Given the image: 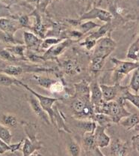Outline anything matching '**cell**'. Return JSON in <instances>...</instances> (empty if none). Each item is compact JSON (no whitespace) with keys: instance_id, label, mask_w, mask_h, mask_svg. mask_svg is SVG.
<instances>
[{"instance_id":"obj_1","label":"cell","mask_w":139,"mask_h":156,"mask_svg":"<svg viewBox=\"0 0 139 156\" xmlns=\"http://www.w3.org/2000/svg\"><path fill=\"white\" fill-rule=\"evenodd\" d=\"M94 113H104L111 117L112 122L118 124L121 119L131 114L125 108V101L118 98L111 101H103L99 106L93 107Z\"/></svg>"},{"instance_id":"obj_2","label":"cell","mask_w":139,"mask_h":156,"mask_svg":"<svg viewBox=\"0 0 139 156\" xmlns=\"http://www.w3.org/2000/svg\"><path fill=\"white\" fill-rule=\"evenodd\" d=\"M111 61L114 64L112 69V82L114 84H120L121 81L130 72L138 68V62L126 61L112 57Z\"/></svg>"},{"instance_id":"obj_3","label":"cell","mask_w":139,"mask_h":156,"mask_svg":"<svg viewBox=\"0 0 139 156\" xmlns=\"http://www.w3.org/2000/svg\"><path fill=\"white\" fill-rule=\"evenodd\" d=\"M17 86H20V87H23L24 89L28 90L32 95H33L34 96L38 99L40 106L42 107V108L44 110V111L46 112V113L48 114V116H49L50 122H51L52 119H53V114H54V107H53V105H55L56 102L62 100V98H57L49 97V96H46V95H41V94L38 93V92H35V90L31 89L27 84L23 83L22 81L19 80H17Z\"/></svg>"},{"instance_id":"obj_4","label":"cell","mask_w":139,"mask_h":156,"mask_svg":"<svg viewBox=\"0 0 139 156\" xmlns=\"http://www.w3.org/2000/svg\"><path fill=\"white\" fill-rule=\"evenodd\" d=\"M113 15L111 12L106 10L100 9V8L93 7V9L89 10L87 12H85L82 16L78 18L80 22L87 20H92L93 19H98L103 22L106 23H111L112 20Z\"/></svg>"},{"instance_id":"obj_5","label":"cell","mask_w":139,"mask_h":156,"mask_svg":"<svg viewBox=\"0 0 139 156\" xmlns=\"http://www.w3.org/2000/svg\"><path fill=\"white\" fill-rule=\"evenodd\" d=\"M76 42V41L72 40V39H64L59 42L57 44L51 47V48L46 50L43 56H41L42 60H56L59 57L61 54L64 53V50L70 47L73 44Z\"/></svg>"},{"instance_id":"obj_6","label":"cell","mask_w":139,"mask_h":156,"mask_svg":"<svg viewBox=\"0 0 139 156\" xmlns=\"http://www.w3.org/2000/svg\"><path fill=\"white\" fill-rule=\"evenodd\" d=\"M103 99L104 101H114L120 96L123 90L126 87H123L120 84H113V85H106L100 84Z\"/></svg>"},{"instance_id":"obj_7","label":"cell","mask_w":139,"mask_h":156,"mask_svg":"<svg viewBox=\"0 0 139 156\" xmlns=\"http://www.w3.org/2000/svg\"><path fill=\"white\" fill-rule=\"evenodd\" d=\"M22 29L17 17L16 18H1L0 19V30L5 35L14 36V34Z\"/></svg>"},{"instance_id":"obj_8","label":"cell","mask_w":139,"mask_h":156,"mask_svg":"<svg viewBox=\"0 0 139 156\" xmlns=\"http://www.w3.org/2000/svg\"><path fill=\"white\" fill-rule=\"evenodd\" d=\"M107 127L101 126L97 124L94 131H93V138H94L95 146L100 148H106L109 146L111 143V137L106 133Z\"/></svg>"},{"instance_id":"obj_9","label":"cell","mask_w":139,"mask_h":156,"mask_svg":"<svg viewBox=\"0 0 139 156\" xmlns=\"http://www.w3.org/2000/svg\"><path fill=\"white\" fill-rule=\"evenodd\" d=\"M28 103L29 104L31 108H32V111L35 113V114L36 115L38 118L40 119L42 122L45 123L46 125H51L50 122V120L48 116L47 113L44 111L42 107L40 106L39 101H38V99L36 98L33 95H29L28 98Z\"/></svg>"},{"instance_id":"obj_10","label":"cell","mask_w":139,"mask_h":156,"mask_svg":"<svg viewBox=\"0 0 139 156\" xmlns=\"http://www.w3.org/2000/svg\"><path fill=\"white\" fill-rule=\"evenodd\" d=\"M75 94L73 97L78 98L86 103H89L90 101V84L85 80L80 81V83L74 84Z\"/></svg>"},{"instance_id":"obj_11","label":"cell","mask_w":139,"mask_h":156,"mask_svg":"<svg viewBox=\"0 0 139 156\" xmlns=\"http://www.w3.org/2000/svg\"><path fill=\"white\" fill-rule=\"evenodd\" d=\"M111 153L114 156H127L129 153L128 143L116 138L110 143Z\"/></svg>"},{"instance_id":"obj_12","label":"cell","mask_w":139,"mask_h":156,"mask_svg":"<svg viewBox=\"0 0 139 156\" xmlns=\"http://www.w3.org/2000/svg\"><path fill=\"white\" fill-rule=\"evenodd\" d=\"M29 16L34 17L35 18V23L33 24L32 27H31L30 29H32L34 31V32H35V35L39 37L40 38H45L46 30L45 29V26L43 25V22H42L41 15L40 14L39 10L38 9L34 10Z\"/></svg>"},{"instance_id":"obj_13","label":"cell","mask_w":139,"mask_h":156,"mask_svg":"<svg viewBox=\"0 0 139 156\" xmlns=\"http://www.w3.org/2000/svg\"><path fill=\"white\" fill-rule=\"evenodd\" d=\"M43 148V144L38 139L29 140L25 138L23 140L22 145V152L23 156H30L32 154L38 152Z\"/></svg>"},{"instance_id":"obj_14","label":"cell","mask_w":139,"mask_h":156,"mask_svg":"<svg viewBox=\"0 0 139 156\" xmlns=\"http://www.w3.org/2000/svg\"><path fill=\"white\" fill-rule=\"evenodd\" d=\"M90 101L93 107L99 106L100 104L104 101L100 83L97 80H93L90 84Z\"/></svg>"},{"instance_id":"obj_15","label":"cell","mask_w":139,"mask_h":156,"mask_svg":"<svg viewBox=\"0 0 139 156\" xmlns=\"http://www.w3.org/2000/svg\"><path fill=\"white\" fill-rule=\"evenodd\" d=\"M23 40L25 48L28 50H37L38 48H40V44L43 39L40 38L37 36L35 33L28 31L23 32Z\"/></svg>"},{"instance_id":"obj_16","label":"cell","mask_w":139,"mask_h":156,"mask_svg":"<svg viewBox=\"0 0 139 156\" xmlns=\"http://www.w3.org/2000/svg\"><path fill=\"white\" fill-rule=\"evenodd\" d=\"M119 125L124 127L126 130H129L135 128V131H138V125H139V117L137 113H131L129 116L121 119L120 121L118 122Z\"/></svg>"},{"instance_id":"obj_17","label":"cell","mask_w":139,"mask_h":156,"mask_svg":"<svg viewBox=\"0 0 139 156\" xmlns=\"http://www.w3.org/2000/svg\"><path fill=\"white\" fill-rule=\"evenodd\" d=\"M63 70L68 75H76L80 74L82 71L80 65L75 59H67L62 65Z\"/></svg>"},{"instance_id":"obj_18","label":"cell","mask_w":139,"mask_h":156,"mask_svg":"<svg viewBox=\"0 0 139 156\" xmlns=\"http://www.w3.org/2000/svg\"><path fill=\"white\" fill-rule=\"evenodd\" d=\"M66 146L67 150L70 156H80L82 149L80 144L71 136L66 137Z\"/></svg>"},{"instance_id":"obj_19","label":"cell","mask_w":139,"mask_h":156,"mask_svg":"<svg viewBox=\"0 0 139 156\" xmlns=\"http://www.w3.org/2000/svg\"><path fill=\"white\" fill-rule=\"evenodd\" d=\"M127 59L132 62H138L139 58V38L137 37L136 39L132 42L129 47L127 53Z\"/></svg>"},{"instance_id":"obj_20","label":"cell","mask_w":139,"mask_h":156,"mask_svg":"<svg viewBox=\"0 0 139 156\" xmlns=\"http://www.w3.org/2000/svg\"><path fill=\"white\" fill-rule=\"evenodd\" d=\"M120 98L122 100H124V101H128L130 102L131 104L134 105L135 107V108L138 109L139 108V95L138 94H135L132 93L130 92V90L129 89V87H126L125 89L123 90L122 93H121Z\"/></svg>"},{"instance_id":"obj_21","label":"cell","mask_w":139,"mask_h":156,"mask_svg":"<svg viewBox=\"0 0 139 156\" xmlns=\"http://www.w3.org/2000/svg\"><path fill=\"white\" fill-rule=\"evenodd\" d=\"M111 32V23H107L104 25L100 26L99 29L96 32H92L88 35V37L90 38L93 39L95 41H97L99 39L103 38L106 35H107L109 32Z\"/></svg>"},{"instance_id":"obj_22","label":"cell","mask_w":139,"mask_h":156,"mask_svg":"<svg viewBox=\"0 0 139 156\" xmlns=\"http://www.w3.org/2000/svg\"><path fill=\"white\" fill-rule=\"evenodd\" d=\"M32 78L38 86L46 89H48V90H49L50 87L56 81V80L53 79V78L44 77V76L39 75V74H33Z\"/></svg>"},{"instance_id":"obj_23","label":"cell","mask_w":139,"mask_h":156,"mask_svg":"<svg viewBox=\"0 0 139 156\" xmlns=\"http://www.w3.org/2000/svg\"><path fill=\"white\" fill-rule=\"evenodd\" d=\"M2 124L7 128H16L19 125V120L14 115L3 113L1 116Z\"/></svg>"},{"instance_id":"obj_24","label":"cell","mask_w":139,"mask_h":156,"mask_svg":"<svg viewBox=\"0 0 139 156\" xmlns=\"http://www.w3.org/2000/svg\"><path fill=\"white\" fill-rule=\"evenodd\" d=\"M8 51H10L12 54H14L16 57H17L20 59L26 60L27 58L25 57V51L26 50L25 45L22 44H14L13 46L8 47L5 48Z\"/></svg>"},{"instance_id":"obj_25","label":"cell","mask_w":139,"mask_h":156,"mask_svg":"<svg viewBox=\"0 0 139 156\" xmlns=\"http://www.w3.org/2000/svg\"><path fill=\"white\" fill-rule=\"evenodd\" d=\"M100 26L101 25H99V24L96 23L92 20H87L80 22V23L77 26V27H78V30L82 32L84 35L90 31L93 30V29L99 28Z\"/></svg>"},{"instance_id":"obj_26","label":"cell","mask_w":139,"mask_h":156,"mask_svg":"<svg viewBox=\"0 0 139 156\" xmlns=\"http://www.w3.org/2000/svg\"><path fill=\"white\" fill-rule=\"evenodd\" d=\"M77 126L83 131L84 133L93 132L97 123L91 119H79Z\"/></svg>"},{"instance_id":"obj_27","label":"cell","mask_w":139,"mask_h":156,"mask_svg":"<svg viewBox=\"0 0 139 156\" xmlns=\"http://www.w3.org/2000/svg\"><path fill=\"white\" fill-rule=\"evenodd\" d=\"M91 120L94 121L99 126L105 127H108L111 123H112L111 117L104 113H94Z\"/></svg>"},{"instance_id":"obj_28","label":"cell","mask_w":139,"mask_h":156,"mask_svg":"<svg viewBox=\"0 0 139 156\" xmlns=\"http://www.w3.org/2000/svg\"><path fill=\"white\" fill-rule=\"evenodd\" d=\"M22 123L23 125L24 131H25L27 138H29V140L38 139L37 138L38 131H37L36 125L34 124V123L24 122H22Z\"/></svg>"},{"instance_id":"obj_29","label":"cell","mask_w":139,"mask_h":156,"mask_svg":"<svg viewBox=\"0 0 139 156\" xmlns=\"http://www.w3.org/2000/svg\"><path fill=\"white\" fill-rule=\"evenodd\" d=\"M86 104V102L81 100V99L78 98L73 97V100L71 102V108L73 110V114L75 118L82 113V111L83 110L84 107H85Z\"/></svg>"},{"instance_id":"obj_30","label":"cell","mask_w":139,"mask_h":156,"mask_svg":"<svg viewBox=\"0 0 139 156\" xmlns=\"http://www.w3.org/2000/svg\"><path fill=\"white\" fill-rule=\"evenodd\" d=\"M129 87L135 92V94H138L139 92V70L138 68L135 69L132 71V75L129 82Z\"/></svg>"},{"instance_id":"obj_31","label":"cell","mask_w":139,"mask_h":156,"mask_svg":"<svg viewBox=\"0 0 139 156\" xmlns=\"http://www.w3.org/2000/svg\"><path fill=\"white\" fill-rule=\"evenodd\" d=\"M64 39L56 38V37H47V38H45L42 40L41 44H40V48L46 50L51 48V47L59 44V42H61Z\"/></svg>"},{"instance_id":"obj_32","label":"cell","mask_w":139,"mask_h":156,"mask_svg":"<svg viewBox=\"0 0 139 156\" xmlns=\"http://www.w3.org/2000/svg\"><path fill=\"white\" fill-rule=\"evenodd\" d=\"M17 79L11 77L3 73H0V86L5 87H9L13 85L17 86Z\"/></svg>"},{"instance_id":"obj_33","label":"cell","mask_w":139,"mask_h":156,"mask_svg":"<svg viewBox=\"0 0 139 156\" xmlns=\"http://www.w3.org/2000/svg\"><path fill=\"white\" fill-rule=\"evenodd\" d=\"M0 139L7 144H11L12 140V134L8 128L0 123Z\"/></svg>"},{"instance_id":"obj_34","label":"cell","mask_w":139,"mask_h":156,"mask_svg":"<svg viewBox=\"0 0 139 156\" xmlns=\"http://www.w3.org/2000/svg\"><path fill=\"white\" fill-rule=\"evenodd\" d=\"M1 18H16L11 13L10 5L0 2V19Z\"/></svg>"},{"instance_id":"obj_35","label":"cell","mask_w":139,"mask_h":156,"mask_svg":"<svg viewBox=\"0 0 139 156\" xmlns=\"http://www.w3.org/2000/svg\"><path fill=\"white\" fill-rule=\"evenodd\" d=\"M0 59L6 62H17L20 60V58L16 57L14 54H12L6 48L0 49Z\"/></svg>"},{"instance_id":"obj_36","label":"cell","mask_w":139,"mask_h":156,"mask_svg":"<svg viewBox=\"0 0 139 156\" xmlns=\"http://www.w3.org/2000/svg\"><path fill=\"white\" fill-rule=\"evenodd\" d=\"M83 142L87 149L95 146L93 132H85L83 134Z\"/></svg>"},{"instance_id":"obj_37","label":"cell","mask_w":139,"mask_h":156,"mask_svg":"<svg viewBox=\"0 0 139 156\" xmlns=\"http://www.w3.org/2000/svg\"><path fill=\"white\" fill-rule=\"evenodd\" d=\"M64 84L62 83V82L56 80V82H55L51 87H50V88L49 89V91L53 94H58V93H61V92H62L63 91H64Z\"/></svg>"},{"instance_id":"obj_38","label":"cell","mask_w":139,"mask_h":156,"mask_svg":"<svg viewBox=\"0 0 139 156\" xmlns=\"http://www.w3.org/2000/svg\"><path fill=\"white\" fill-rule=\"evenodd\" d=\"M97 44V41L93 40V39L89 38L88 36H87L85 38V40L83 41H82L80 44V46L84 47L87 50H91L92 49L94 48L95 45Z\"/></svg>"},{"instance_id":"obj_39","label":"cell","mask_w":139,"mask_h":156,"mask_svg":"<svg viewBox=\"0 0 139 156\" xmlns=\"http://www.w3.org/2000/svg\"><path fill=\"white\" fill-rule=\"evenodd\" d=\"M19 23L20 24L22 28H29L30 26V18L28 15H21L20 17H17Z\"/></svg>"},{"instance_id":"obj_40","label":"cell","mask_w":139,"mask_h":156,"mask_svg":"<svg viewBox=\"0 0 139 156\" xmlns=\"http://www.w3.org/2000/svg\"><path fill=\"white\" fill-rule=\"evenodd\" d=\"M88 150V156H105L101 152L99 147L97 146H93L92 147L87 149Z\"/></svg>"},{"instance_id":"obj_41","label":"cell","mask_w":139,"mask_h":156,"mask_svg":"<svg viewBox=\"0 0 139 156\" xmlns=\"http://www.w3.org/2000/svg\"><path fill=\"white\" fill-rule=\"evenodd\" d=\"M22 143H23V140H20L19 143H17V144H9V146H10V152H17V151H18L19 149L22 147Z\"/></svg>"},{"instance_id":"obj_42","label":"cell","mask_w":139,"mask_h":156,"mask_svg":"<svg viewBox=\"0 0 139 156\" xmlns=\"http://www.w3.org/2000/svg\"><path fill=\"white\" fill-rule=\"evenodd\" d=\"M138 138H139V135L138 134H136V135L133 136L132 137V147L133 149H135V151L138 152V144H139V141H138Z\"/></svg>"},{"instance_id":"obj_43","label":"cell","mask_w":139,"mask_h":156,"mask_svg":"<svg viewBox=\"0 0 139 156\" xmlns=\"http://www.w3.org/2000/svg\"><path fill=\"white\" fill-rule=\"evenodd\" d=\"M0 146L5 148V149L7 151H10V146H9L8 144H7L6 143H5L4 141L2 140L1 139H0Z\"/></svg>"},{"instance_id":"obj_44","label":"cell","mask_w":139,"mask_h":156,"mask_svg":"<svg viewBox=\"0 0 139 156\" xmlns=\"http://www.w3.org/2000/svg\"><path fill=\"white\" fill-rule=\"evenodd\" d=\"M8 65V62H6L3 61V60L0 59V69L2 68H4L5 66H6Z\"/></svg>"},{"instance_id":"obj_45","label":"cell","mask_w":139,"mask_h":156,"mask_svg":"<svg viewBox=\"0 0 139 156\" xmlns=\"http://www.w3.org/2000/svg\"><path fill=\"white\" fill-rule=\"evenodd\" d=\"M6 152H8L7 150H6L5 148L2 147V146H0V155H3L4 153H5Z\"/></svg>"},{"instance_id":"obj_46","label":"cell","mask_w":139,"mask_h":156,"mask_svg":"<svg viewBox=\"0 0 139 156\" xmlns=\"http://www.w3.org/2000/svg\"><path fill=\"white\" fill-rule=\"evenodd\" d=\"M30 156H42L41 155H40V154H39V153H38V152H35V153H33V154H32V155H31Z\"/></svg>"},{"instance_id":"obj_47","label":"cell","mask_w":139,"mask_h":156,"mask_svg":"<svg viewBox=\"0 0 139 156\" xmlns=\"http://www.w3.org/2000/svg\"><path fill=\"white\" fill-rule=\"evenodd\" d=\"M83 1H86V2H88V1H89V0H83Z\"/></svg>"},{"instance_id":"obj_48","label":"cell","mask_w":139,"mask_h":156,"mask_svg":"<svg viewBox=\"0 0 139 156\" xmlns=\"http://www.w3.org/2000/svg\"><path fill=\"white\" fill-rule=\"evenodd\" d=\"M38 2H39V0H38V2H37V4H38Z\"/></svg>"},{"instance_id":"obj_49","label":"cell","mask_w":139,"mask_h":156,"mask_svg":"<svg viewBox=\"0 0 139 156\" xmlns=\"http://www.w3.org/2000/svg\"><path fill=\"white\" fill-rule=\"evenodd\" d=\"M2 0H0V2H2Z\"/></svg>"}]
</instances>
